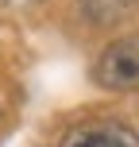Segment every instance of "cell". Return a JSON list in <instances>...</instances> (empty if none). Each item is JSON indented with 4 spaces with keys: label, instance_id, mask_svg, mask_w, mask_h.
I'll return each instance as SVG.
<instances>
[{
    "label": "cell",
    "instance_id": "1",
    "mask_svg": "<svg viewBox=\"0 0 139 147\" xmlns=\"http://www.w3.org/2000/svg\"><path fill=\"white\" fill-rule=\"evenodd\" d=\"M93 74H97V81L104 89H116V93L139 89V39H116V43H108L101 51V58H97Z\"/></svg>",
    "mask_w": 139,
    "mask_h": 147
},
{
    "label": "cell",
    "instance_id": "2",
    "mask_svg": "<svg viewBox=\"0 0 139 147\" xmlns=\"http://www.w3.org/2000/svg\"><path fill=\"white\" fill-rule=\"evenodd\" d=\"M62 147H139V132L120 120H93L66 132Z\"/></svg>",
    "mask_w": 139,
    "mask_h": 147
},
{
    "label": "cell",
    "instance_id": "3",
    "mask_svg": "<svg viewBox=\"0 0 139 147\" xmlns=\"http://www.w3.org/2000/svg\"><path fill=\"white\" fill-rule=\"evenodd\" d=\"M81 12H85V20L112 27V23H120L124 16L135 12V0H81Z\"/></svg>",
    "mask_w": 139,
    "mask_h": 147
},
{
    "label": "cell",
    "instance_id": "4",
    "mask_svg": "<svg viewBox=\"0 0 139 147\" xmlns=\"http://www.w3.org/2000/svg\"><path fill=\"white\" fill-rule=\"evenodd\" d=\"M12 4H19V0H0V8H12Z\"/></svg>",
    "mask_w": 139,
    "mask_h": 147
}]
</instances>
